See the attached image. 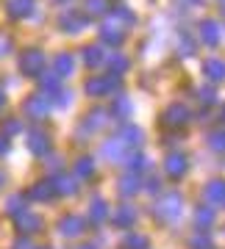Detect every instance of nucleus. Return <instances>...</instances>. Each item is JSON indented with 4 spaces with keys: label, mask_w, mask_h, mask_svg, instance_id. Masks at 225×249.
<instances>
[{
    "label": "nucleus",
    "mask_w": 225,
    "mask_h": 249,
    "mask_svg": "<svg viewBox=\"0 0 225 249\" xmlns=\"http://www.w3.org/2000/svg\"><path fill=\"white\" fill-rule=\"evenodd\" d=\"M167 172H170L172 178H181L186 172V158L184 155H170L167 158Z\"/></svg>",
    "instance_id": "1"
},
{
    "label": "nucleus",
    "mask_w": 225,
    "mask_h": 249,
    "mask_svg": "<svg viewBox=\"0 0 225 249\" xmlns=\"http://www.w3.org/2000/svg\"><path fill=\"white\" fill-rule=\"evenodd\" d=\"M61 230H64V235H78V232L83 230V222L75 219V216H67V219L61 222Z\"/></svg>",
    "instance_id": "2"
},
{
    "label": "nucleus",
    "mask_w": 225,
    "mask_h": 249,
    "mask_svg": "<svg viewBox=\"0 0 225 249\" xmlns=\"http://www.w3.org/2000/svg\"><path fill=\"white\" fill-rule=\"evenodd\" d=\"M206 72L211 75V80H223L225 64H223V61H208V64H206Z\"/></svg>",
    "instance_id": "3"
},
{
    "label": "nucleus",
    "mask_w": 225,
    "mask_h": 249,
    "mask_svg": "<svg viewBox=\"0 0 225 249\" xmlns=\"http://www.w3.org/2000/svg\"><path fill=\"white\" fill-rule=\"evenodd\" d=\"M203 39H206V42H217V25L214 22H203Z\"/></svg>",
    "instance_id": "4"
},
{
    "label": "nucleus",
    "mask_w": 225,
    "mask_h": 249,
    "mask_svg": "<svg viewBox=\"0 0 225 249\" xmlns=\"http://www.w3.org/2000/svg\"><path fill=\"white\" fill-rule=\"evenodd\" d=\"M223 183H214V186H211V191H208V194H211V199H214V196H217V199H223V196H225V191H223Z\"/></svg>",
    "instance_id": "5"
},
{
    "label": "nucleus",
    "mask_w": 225,
    "mask_h": 249,
    "mask_svg": "<svg viewBox=\"0 0 225 249\" xmlns=\"http://www.w3.org/2000/svg\"><path fill=\"white\" fill-rule=\"evenodd\" d=\"M211 147H217V150H225V136H223V133L211 136Z\"/></svg>",
    "instance_id": "6"
}]
</instances>
